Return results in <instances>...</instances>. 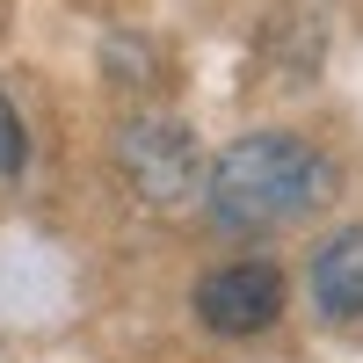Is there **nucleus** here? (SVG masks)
I'll return each mask as SVG.
<instances>
[{"label": "nucleus", "instance_id": "f257e3e1", "mask_svg": "<svg viewBox=\"0 0 363 363\" xmlns=\"http://www.w3.org/2000/svg\"><path fill=\"white\" fill-rule=\"evenodd\" d=\"M342 189L335 160L298 131H247L203 174V218L218 233H284L327 211Z\"/></svg>", "mask_w": 363, "mask_h": 363}, {"label": "nucleus", "instance_id": "f03ea898", "mask_svg": "<svg viewBox=\"0 0 363 363\" xmlns=\"http://www.w3.org/2000/svg\"><path fill=\"white\" fill-rule=\"evenodd\" d=\"M109 160L116 174H124V189L145 203V211H160V218H182V211H203V145L196 131L182 124V116H160V109H138L116 124L109 138Z\"/></svg>", "mask_w": 363, "mask_h": 363}, {"label": "nucleus", "instance_id": "7ed1b4c3", "mask_svg": "<svg viewBox=\"0 0 363 363\" xmlns=\"http://www.w3.org/2000/svg\"><path fill=\"white\" fill-rule=\"evenodd\" d=\"M196 320L211 335H262V327L284 320V277L269 262H225L196 284Z\"/></svg>", "mask_w": 363, "mask_h": 363}, {"label": "nucleus", "instance_id": "20e7f679", "mask_svg": "<svg viewBox=\"0 0 363 363\" xmlns=\"http://www.w3.org/2000/svg\"><path fill=\"white\" fill-rule=\"evenodd\" d=\"M313 306L320 320H335V327H363V225L335 233L327 247L313 255Z\"/></svg>", "mask_w": 363, "mask_h": 363}, {"label": "nucleus", "instance_id": "39448f33", "mask_svg": "<svg viewBox=\"0 0 363 363\" xmlns=\"http://www.w3.org/2000/svg\"><path fill=\"white\" fill-rule=\"evenodd\" d=\"M102 73H109L116 87H160V80H167V58L145 44V37H109V44H102Z\"/></svg>", "mask_w": 363, "mask_h": 363}, {"label": "nucleus", "instance_id": "423d86ee", "mask_svg": "<svg viewBox=\"0 0 363 363\" xmlns=\"http://www.w3.org/2000/svg\"><path fill=\"white\" fill-rule=\"evenodd\" d=\"M22 160H29L22 116H15V102H8V95H0V182H15V174H22Z\"/></svg>", "mask_w": 363, "mask_h": 363}]
</instances>
